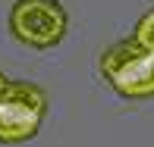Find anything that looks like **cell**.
Instances as JSON below:
<instances>
[{
	"instance_id": "cell-1",
	"label": "cell",
	"mask_w": 154,
	"mask_h": 147,
	"mask_svg": "<svg viewBox=\"0 0 154 147\" xmlns=\"http://www.w3.org/2000/svg\"><path fill=\"white\" fill-rule=\"evenodd\" d=\"M101 75L120 97H154V50L138 44L135 38H126L101 53Z\"/></svg>"
},
{
	"instance_id": "cell-2",
	"label": "cell",
	"mask_w": 154,
	"mask_h": 147,
	"mask_svg": "<svg viewBox=\"0 0 154 147\" xmlns=\"http://www.w3.org/2000/svg\"><path fill=\"white\" fill-rule=\"evenodd\" d=\"M47 94L35 81H6L0 91V144H22L38 135Z\"/></svg>"
},
{
	"instance_id": "cell-3",
	"label": "cell",
	"mask_w": 154,
	"mask_h": 147,
	"mask_svg": "<svg viewBox=\"0 0 154 147\" xmlns=\"http://www.w3.org/2000/svg\"><path fill=\"white\" fill-rule=\"evenodd\" d=\"M66 28H69V16L57 0H16L10 10L13 38L35 50L57 47Z\"/></svg>"
},
{
	"instance_id": "cell-4",
	"label": "cell",
	"mask_w": 154,
	"mask_h": 147,
	"mask_svg": "<svg viewBox=\"0 0 154 147\" xmlns=\"http://www.w3.org/2000/svg\"><path fill=\"white\" fill-rule=\"evenodd\" d=\"M132 38L138 41V44H145L148 50H154V10H148L142 19H138L135 31H132Z\"/></svg>"
},
{
	"instance_id": "cell-5",
	"label": "cell",
	"mask_w": 154,
	"mask_h": 147,
	"mask_svg": "<svg viewBox=\"0 0 154 147\" xmlns=\"http://www.w3.org/2000/svg\"><path fill=\"white\" fill-rule=\"evenodd\" d=\"M3 85H6V78H3V75H0V91H3Z\"/></svg>"
}]
</instances>
